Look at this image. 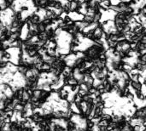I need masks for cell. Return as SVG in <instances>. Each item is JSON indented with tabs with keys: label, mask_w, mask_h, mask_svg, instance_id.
<instances>
[{
	"label": "cell",
	"mask_w": 146,
	"mask_h": 131,
	"mask_svg": "<svg viewBox=\"0 0 146 131\" xmlns=\"http://www.w3.org/2000/svg\"><path fill=\"white\" fill-rule=\"evenodd\" d=\"M45 29H46V26L43 22H39L38 24V33H41V32H45Z\"/></svg>",
	"instance_id": "cell-7"
},
{
	"label": "cell",
	"mask_w": 146,
	"mask_h": 131,
	"mask_svg": "<svg viewBox=\"0 0 146 131\" xmlns=\"http://www.w3.org/2000/svg\"><path fill=\"white\" fill-rule=\"evenodd\" d=\"M80 8V3L76 1H70L69 3V12L78 11Z\"/></svg>",
	"instance_id": "cell-3"
},
{
	"label": "cell",
	"mask_w": 146,
	"mask_h": 131,
	"mask_svg": "<svg viewBox=\"0 0 146 131\" xmlns=\"http://www.w3.org/2000/svg\"><path fill=\"white\" fill-rule=\"evenodd\" d=\"M74 25H75V26L78 28V30H79L80 32H82V30H83L86 26H87L89 24H88L87 22H86L85 20H80V21L74 22Z\"/></svg>",
	"instance_id": "cell-2"
},
{
	"label": "cell",
	"mask_w": 146,
	"mask_h": 131,
	"mask_svg": "<svg viewBox=\"0 0 146 131\" xmlns=\"http://www.w3.org/2000/svg\"><path fill=\"white\" fill-rule=\"evenodd\" d=\"M101 16H102V13L98 10L94 14H93V22H97L99 23L101 20Z\"/></svg>",
	"instance_id": "cell-5"
},
{
	"label": "cell",
	"mask_w": 146,
	"mask_h": 131,
	"mask_svg": "<svg viewBox=\"0 0 146 131\" xmlns=\"http://www.w3.org/2000/svg\"><path fill=\"white\" fill-rule=\"evenodd\" d=\"M129 85L136 91H139L141 90V88H142V84H140L139 82H135V81H131Z\"/></svg>",
	"instance_id": "cell-4"
},
{
	"label": "cell",
	"mask_w": 146,
	"mask_h": 131,
	"mask_svg": "<svg viewBox=\"0 0 146 131\" xmlns=\"http://www.w3.org/2000/svg\"><path fill=\"white\" fill-rule=\"evenodd\" d=\"M144 33H145V34H146V27L145 28H144Z\"/></svg>",
	"instance_id": "cell-13"
},
{
	"label": "cell",
	"mask_w": 146,
	"mask_h": 131,
	"mask_svg": "<svg viewBox=\"0 0 146 131\" xmlns=\"http://www.w3.org/2000/svg\"><path fill=\"white\" fill-rule=\"evenodd\" d=\"M80 96H81V97H84L85 95H86L87 94H88V92L87 91H86V90H79V91H78V93H77Z\"/></svg>",
	"instance_id": "cell-9"
},
{
	"label": "cell",
	"mask_w": 146,
	"mask_h": 131,
	"mask_svg": "<svg viewBox=\"0 0 146 131\" xmlns=\"http://www.w3.org/2000/svg\"><path fill=\"white\" fill-rule=\"evenodd\" d=\"M68 16H69V18H70L74 22L80 21V20H83V18H84V15L81 14H80L78 11L68 12Z\"/></svg>",
	"instance_id": "cell-1"
},
{
	"label": "cell",
	"mask_w": 146,
	"mask_h": 131,
	"mask_svg": "<svg viewBox=\"0 0 146 131\" xmlns=\"http://www.w3.org/2000/svg\"><path fill=\"white\" fill-rule=\"evenodd\" d=\"M121 0H110V4L112 6H117L121 3Z\"/></svg>",
	"instance_id": "cell-10"
},
{
	"label": "cell",
	"mask_w": 146,
	"mask_h": 131,
	"mask_svg": "<svg viewBox=\"0 0 146 131\" xmlns=\"http://www.w3.org/2000/svg\"><path fill=\"white\" fill-rule=\"evenodd\" d=\"M102 118L104 119V120H107V121H109V122H111V121H112V115L107 114V113H103Z\"/></svg>",
	"instance_id": "cell-8"
},
{
	"label": "cell",
	"mask_w": 146,
	"mask_h": 131,
	"mask_svg": "<svg viewBox=\"0 0 146 131\" xmlns=\"http://www.w3.org/2000/svg\"><path fill=\"white\" fill-rule=\"evenodd\" d=\"M15 1H16V0H15Z\"/></svg>",
	"instance_id": "cell-14"
},
{
	"label": "cell",
	"mask_w": 146,
	"mask_h": 131,
	"mask_svg": "<svg viewBox=\"0 0 146 131\" xmlns=\"http://www.w3.org/2000/svg\"><path fill=\"white\" fill-rule=\"evenodd\" d=\"M131 1H132V0H121V2H123V3H129Z\"/></svg>",
	"instance_id": "cell-12"
},
{
	"label": "cell",
	"mask_w": 146,
	"mask_h": 131,
	"mask_svg": "<svg viewBox=\"0 0 146 131\" xmlns=\"http://www.w3.org/2000/svg\"><path fill=\"white\" fill-rule=\"evenodd\" d=\"M83 20H85L86 22H87L88 24L90 23H92L93 22V15H91L89 14H86L84 15V18H83Z\"/></svg>",
	"instance_id": "cell-6"
},
{
	"label": "cell",
	"mask_w": 146,
	"mask_h": 131,
	"mask_svg": "<svg viewBox=\"0 0 146 131\" xmlns=\"http://www.w3.org/2000/svg\"><path fill=\"white\" fill-rule=\"evenodd\" d=\"M139 53L140 56H141V55H146V49H140V50H139Z\"/></svg>",
	"instance_id": "cell-11"
}]
</instances>
